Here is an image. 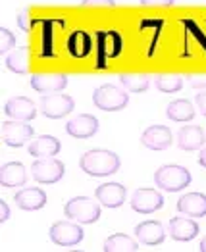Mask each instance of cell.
Segmentation results:
<instances>
[{
  "label": "cell",
  "instance_id": "6da1fadb",
  "mask_svg": "<svg viewBox=\"0 0 206 252\" xmlns=\"http://www.w3.org/2000/svg\"><path fill=\"white\" fill-rule=\"evenodd\" d=\"M120 156L106 148L87 150L79 158V168L91 177H108L120 169Z\"/></svg>",
  "mask_w": 206,
  "mask_h": 252
},
{
  "label": "cell",
  "instance_id": "7a4b0ae2",
  "mask_svg": "<svg viewBox=\"0 0 206 252\" xmlns=\"http://www.w3.org/2000/svg\"><path fill=\"white\" fill-rule=\"evenodd\" d=\"M154 183L160 190L177 192L191 185V171L183 166H175V164L160 166L154 173Z\"/></svg>",
  "mask_w": 206,
  "mask_h": 252
},
{
  "label": "cell",
  "instance_id": "3957f363",
  "mask_svg": "<svg viewBox=\"0 0 206 252\" xmlns=\"http://www.w3.org/2000/svg\"><path fill=\"white\" fill-rule=\"evenodd\" d=\"M101 202L91 200L89 196H75L66 202L64 214L68 220L79 221V223H97L101 220Z\"/></svg>",
  "mask_w": 206,
  "mask_h": 252
},
{
  "label": "cell",
  "instance_id": "277c9868",
  "mask_svg": "<svg viewBox=\"0 0 206 252\" xmlns=\"http://www.w3.org/2000/svg\"><path fill=\"white\" fill-rule=\"evenodd\" d=\"M93 104L104 112H120L129 104V94L112 83L101 85L93 93Z\"/></svg>",
  "mask_w": 206,
  "mask_h": 252
},
{
  "label": "cell",
  "instance_id": "5b68a950",
  "mask_svg": "<svg viewBox=\"0 0 206 252\" xmlns=\"http://www.w3.org/2000/svg\"><path fill=\"white\" fill-rule=\"evenodd\" d=\"M122 52V37L118 31H99L97 33V67L103 69L108 60L118 58Z\"/></svg>",
  "mask_w": 206,
  "mask_h": 252
},
{
  "label": "cell",
  "instance_id": "8992f818",
  "mask_svg": "<svg viewBox=\"0 0 206 252\" xmlns=\"http://www.w3.org/2000/svg\"><path fill=\"white\" fill-rule=\"evenodd\" d=\"M64 173H66L64 162L56 160V158H37L31 166V175L41 185L58 183L64 177Z\"/></svg>",
  "mask_w": 206,
  "mask_h": 252
},
{
  "label": "cell",
  "instance_id": "52a82bcc",
  "mask_svg": "<svg viewBox=\"0 0 206 252\" xmlns=\"http://www.w3.org/2000/svg\"><path fill=\"white\" fill-rule=\"evenodd\" d=\"M48 235H50V241L54 245H58V247H75V245H79L83 241L85 231L79 225V221L73 223V221L64 220V221H56L50 227Z\"/></svg>",
  "mask_w": 206,
  "mask_h": 252
},
{
  "label": "cell",
  "instance_id": "ba28073f",
  "mask_svg": "<svg viewBox=\"0 0 206 252\" xmlns=\"http://www.w3.org/2000/svg\"><path fill=\"white\" fill-rule=\"evenodd\" d=\"M75 108V102L71 96L68 94H42L41 100H39V110L44 118H50V120H60L64 116L71 114Z\"/></svg>",
  "mask_w": 206,
  "mask_h": 252
},
{
  "label": "cell",
  "instance_id": "9c48e42d",
  "mask_svg": "<svg viewBox=\"0 0 206 252\" xmlns=\"http://www.w3.org/2000/svg\"><path fill=\"white\" fill-rule=\"evenodd\" d=\"M164 206L160 189H137L131 194V208L137 214H152Z\"/></svg>",
  "mask_w": 206,
  "mask_h": 252
},
{
  "label": "cell",
  "instance_id": "30bf717a",
  "mask_svg": "<svg viewBox=\"0 0 206 252\" xmlns=\"http://www.w3.org/2000/svg\"><path fill=\"white\" fill-rule=\"evenodd\" d=\"M33 137V127L27 126L25 122H4L2 124V141L12 148L23 147Z\"/></svg>",
  "mask_w": 206,
  "mask_h": 252
},
{
  "label": "cell",
  "instance_id": "8fae6325",
  "mask_svg": "<svg viewBox=\"0 0 206 252\" xmlns=\"http://www.w3.org/2000/svg\"><path fill=\"white\" fill-rule=\"evenodd\" d=\"M4 114L10 116L12 120L31 122L37 118V104L27 96H12L4 104Z\"/></svg>",
  "mask_w": 206,
  "mask_h": 252
},
{
  "label": "cell",
  "instance_id": "7c38bea8",
  "mask_svg": "<svg viewBox=\"0 0 206 252\" xmlns=\"http://www.w3.org/2000/svg\"><path fill=\"white\" fill-rule=\"evenodd\" d=\"M99 127H101V124L95 116L81 114V116H75L73 120H69L66 124V133L73 139H89L99 131Z\"/></svg>",
  "mask_w": 206,
  "mask_h": 252
},
{
  "label": "cell",
  "instance_id": "4fadbf2b",
  "mask_svg": "<svg viewBox=\"0 0 206 252\" xmlns=\"http://www.w3.org/2000/svg\"><path fill=\"white\" fill-rule=\"evenodd\" d=\"M141 143H143V147L150 148V150H166L168 147H172V143H173V135H172L170 127L150 126L143 131V135H141Z\"/></svg>",
  "mask_w": 206,
  "mask_h": 252
},
{
  "label": "cell",
  "instance_id": "5bb4252c",
  "mask_svg": "<svg viewBox=\"0 0 206 252\" xmlns=\"http://www.w3.org/2000/svg\"><path fill=\"white\" fill-rule=\"evenodd\" d=\"M95 196L104 208H120L125 202L127 190L120 183H104L101 187H97Z\"/></svg>",
  "mask_w": 206,
  "mask_h": 252
},
{
  "label": "cell",
  "instance_id": "9a60e30c",
  "mask_svg": "<svg viewBox=\"0 0 206 252\" xmlns=\"http://www.w3.org/2000/svg\"><path fill=\"white\" fill-rule=\"evenodd\" d=\"M135 237L139 243H143L146 247H156V245H162L166 239L164 227L160 221L156 220H146L143 223H139L135 227Z\"/></svg>",
  "mask_w": 206,
  "mask_h": 252
},
{
  "label": "cell",
  "instance_id": "2e32d148",
  "mask_svg": "<svg viewBox=\"0 0 206 252\" xmlns=\"http://www.w3.org/2000/svg\"><path fill=\"white\" fill-rule=\"evenodd\" d=\"M31 87L42 93V94H50V93H60L68 87V75L66 73H41V75H33L31 77Z\"/></svg>",
  "mask_w": 206,
  "mask_h": 252
},
{
  "label": "cell",
  "instance_id": "e0dca14e",
  "mask_svg": "<svg viewBox=\"0 0 206 252\" xmlns=\"http://www.w3.org/2000/svg\"><path fill=\"white\" fill-rule=\"evenodd\" d=\"M14 202L20 206L21 210H41L42 206L46 204V192L39 189V187H25V189L18 190L14 194Z\"/></svg>",
  "mask_w": 206,
  "mask_h": 252
},
{
  "label": "cell",
  "instance_id": "ac0fdd59",
  "mask_svg": "<svg viewBox=\"0 0 206 252\" xmlns=\"http://www.w3.org/2000/svg\"><path fill=\"white\" fill-rule=\"evenodd\" d=\"M206 143L205 129L199 126H183L177 131V147L181 150H199Z\"/></svg>",
  "mask_w": 206,
  "mask_h": 252
},
{
  "label": "cell",
  "instance_id": "d6986e66",
  "mask_svg": "<svg viewBox=\"0 0 206 252\" xmlns=\"http://www.w3.org/2000/svg\"><path fill=\"white\" fill-rule=\"evenodd\" d=\"M177 212L189 218H205L206 216V194L203 192H187L177 200Z\"/></svg>",
  "mask_w": 206,
  "mask_h": 252
},
{
  "label": "cell",
  "instance_id": "ffe728a7",
  "mask_svg": "<svg viewBox=\"0 0 206 252\" xmlns=\"http://www.w3.org/2000/svg\"><path fill=\"white\" fill-rule=\"evenodd\" d=\"M27 181V171L23 168L21 162H8L2 166L0 171V185L4 189H16V187H23Z\"/></svg>",
  "mask_w": 206,
  "mask_h": 252
},
{
  "label": "cell",
  "instance_id": "44dd1931",
  "mask_svg": "<svg viewBox=\"0 0 206 252\" xmlns=\"http://www.w3.org/2000/svg\"><path fill=\"white\" fill-rule=\"evenodd\" d=\"M199 235V223L189 218H172L170 220V237L173 241L187 243Z\"/></svg>",
  "mask_w": 206,
  "mask_h": 252
},
{
  "label": "cell",
  "instance_id": "7402d4cb",
  "mask_svg": "<svg viewBox=\"0 0 206 252\" xmlns=\"http://www.w3.org/2000/svg\"><path fill=\"white\" fill-rule=\"evenodd\" d=\"M66 48H68L69 56H73V58H87L91 54V48H93L91 35L83 29L69 33V37L66 41Z\"/></svg>",
  "mask_w": 206,
  "mask_h": 252
},
{
  "label": "cell",
  "instance_id": "603a6c76",
  "mask_svg": "<svg viewBox=\"0 0 206 252\" xmlns=\"http://www.w3.org/2000/svg\"><path fill=\"white\" fill-rule=\"evenodd\" d=\"M60 152V141L52 135H41L29 145V154L35 158H52Z\"/></svg>",
  "mask_w": 206,
  "mask_h": 252
},
{
  "label": "cell",
  "instance_id": "cb8c5ba5",
  "mask_svg": "<svg viewBox=\"0 0 206 252\" xmlns=\"http://www.w3.org/2000/svg\"><path fill=\"white\" fill-rule=\"evenodd\" d=\"M166 116H168L172 122L185 124V122H191V120L195 118V108H193V104H191L187 98H177V100H172V102L168 104Z\"/></svg>",
  "mask_w": 206,
  "mask_h": 252
},
{
  "label": "cell",
  "instance_id": "d4e9b609",
  "mask_svg": "<svg viewBox=\"0 0 206 252\" xmlns=\"http://www.w3.org/2000/svg\"><path fill=\"white\" fill-rule=\"evenodd\" d=\"M137 249H139L137 241L124 233H114L112 237H108L104 241L103 247L104 252H135Z\"/></svg>",
  "mask_w": 206,
  "mask_h": 252
},
{
  "label": "cell",
  "instance_id": "484cf974",
  "mask_svg": "<svg viewBox=\"0 0 206 252\" xmlns=\"http://www.w3.org/2000/svg\"><path fill=\"white\" fill-rule=\"evenodd\" d=\"M6 67L14 73H27L29 71V52L27 48H16L6 56Z\"/></svg>",
  "mask_w": 206,
  "mask_h": 252
},
{
  "label": "cell",
  "instance_id": "4316f807",
  "mask_svg": "<svg viewBox=\"0 0 206 252\" xmlns=\"http://www.w3.org/2000/svg\"><path fill=\"white\" fill-rule=\"evenodd\" d=\"M120 83L124 85L129 93H144L148 89V77L143 73H122Z\"/></svg>",
  "mask_w": 206,
  "mask_h": 252
},
{
  "label": "cell",
  "instance_id": "83f0119b",
  "mask_svg": "<svg viewBox=\"0 0 206 252\" xmlns=\"http://www.w3.org/2000/svg\"><path fill=\"white\" fill-rule=\"evenodd\" d=\"M154 85L158 87V91H162L166 94H173L183 87V79L175 73H162V75H156Z\"/></svg>",
  "mask_w": 206,
  "mask_h": 252
},
{
  "label": "cell",
  "instance_id": "f1b7e54d",
  "mask_svg": "<svg viewBox=\"0 0 206 252\" xmlns=\"http://www.w3.org/2000/svg\"><path fill=\"white\" fill-rule=\"evenodd\" d=\"M14 44H16L14 33L6 27H0V52H2V56H6V52H12Z\"/></svg>",
  "mask_w": 206,
  "mask_h": 252
},
{
  "label": "cell",
  "instance_id": "f546056e",
  "mask_svg": "<svg viewBox=\"0 0 206 252\" xmlns=\"http://www.w3.org/2000/svg\"><path fill=\"white\" fill-rule=\"evenodd\" d=\"M189 85L197 91H206V73H201V75H191L189 77Z\"/></svg>",
  "mask_w": 206,
  "mask_h": 252
},
{
  "label": "cell",
  "instance_id": "4dcf8cb0",
  "mask_svg": "<svg viewBox=\"0 0 206 252\" xmlns=\"http://www.w3.org/2000/svg\"><path fill=\"white\" fill-rule=\"evenodd\" d=\"M81 6H108V8H116V0H81Z\"/></svg>",
  "mask_w": 206,
  "mask_h": 252
},
{
  "label": "cell",
  "instance_id": "1f68e13d",
  "mask_svg": "<svg viewBox=\"0 0 206 252\" xmlns=\"http://www.w3.org/2000/svg\"><path fill=\"white\" fill-rule=\"evenodd\" d=\"M18 25H20V29H23V31H29L31 29V21H29V12L27 10H21L20 14H18Z\"/></svg>",
  "mask_w": 206,
  "mask_h": 252
},
{
  "label": "cell",
  "instance_id": "d6a6232c",
  "mask_svg": "<svg viewBox=\"0 0 206 252\" xmlns=\"http://www.w3.org/2000/svg\"><path fill=\"white\" fill-rule=\"evenodd\" d=\"M195 102H197V108L201 110V114H203V116L206 118V91H201V93L197 94Z\"/></svg>",
  "mask_w": 206,
  "mask_h": 252
},
{
  "label": "cell",
  "instance_id": "836d02e7",
  "mask_svg": "<svg viewBox=\"0 0 206 252\" xmlns=\"http://www.w3.org/2000/svg\"><path fill=\"white\" fill-rule=\"evenodd\" d=\"M143 6H172L175 0H139Z\"/></svg>",
  "mask_w": 206,
  "mask_h": 252
},
{
  "label": "cell",
  "instance_id": "e575fe53",
  "mask_svg": "<svg viewBox=\"0 0 206 252\" xmlns=\"http://www.w3.org/2000/svg\"><path fill=\"white\" fill-rule=\"evenodd\" d=\"M8 220H10V208H8V204L4 200H0V221L6 223Z\"/></svg>",
  "mask_w": 206,
  "mask_h": 252
},
{
  "label": "cell",
  "instance_id": "d590c367",
  "mask_svg": "<svg viewBox=\"0 0 206 252\" xmlns=\"http://www.w3.org/2000/svg\"><path fill=\"white\" fill-rule=\"evenodd\" d=\"M199 164H201L203 168H206V148H203L201 154H199Z\"/></svg>",
  "mask_w": 206,
  "mask_h": 252
},
{
  "label": "cell",
  "instance_id": "8d00e7d4",
  "mask_svg": "<svg viewBox=\"0 0 206 252\" xmlns=\"http://www.w3.org/2000/svg\"><path fill=\"white\" fill-rule=\"evenodd\" d=\"M199 251H201V252H206V237L203 239V241H201V247H199Z\"/></svg>",
  "mask_w": 206,
  "mask_h": 252
}]
</instances>
